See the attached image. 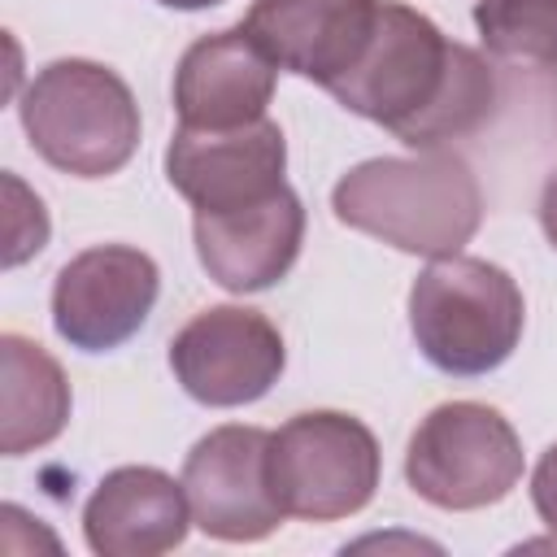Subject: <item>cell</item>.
I'll use <instances>...</instances> for the list:
<instances>
[{"mask_svg":"<svg viewBox=\"0 0 557 557\" xmlns=\"http://www.w3.org/2000/svg\"><path fill=\"white\" fill-rule=\"evenodd\" d=\"M196 257L209 278L226 292H265L300 257L305 244V205L283 183L274 196L231 209V213H196L191 218Z\"/></svg>","mask_w":557,"mask_h":557,"instance_id":"obj_12","label":"cell"},{"mask_svg":"<svg viewBox=\"0 0 557 557\" xmlns=\"http://www.w3.org/2000/svg\"><path fill=\"white\" fill-rule=\"evenodd\" d=\"M405 479L435 509H487L518 487L522 440L500 409L448 400L435 405L409 435Z\"/></svg>","mask_w":557,"mask_h":557,"instance_id":"obj_5","label":"cell"},{"mask_svg":"<svg viewBox=\"0 0 557 557\" xmlns=\"http://www.w3.org/2000/svg\"><path fill=\"white\" fill-rule=\"evenodd\" d=\"M0 366H4V426L0 448L4 457H22L30 448L52 444L70 422V383L65 370L48 348L26 335H0Z\"/></svg>","mask_w":557,"mask_h":557,"instance_id":"obj_15","label":"cell"},{"mask_svg":"<svg viewBox=\"0 0 557 557\" xmlns=\"http://www.w3.org/2000/svg\"><path fill=\"white\" fill-rule=\"evenodd\" d=\"M379 0H252L244 30L261 52L318 87H335L370 44Z\"/></svg>","mask_w":557,"mask_h":557,"instance_id":"obj_11","label":"cell"},{"mask_svg":"<svg viewBox=\"0 0 557 557\" xmlns=\"http://www.w3.org/2000/svg\"><path fill=\"white\" fill-rule=\"evenodd\" d=\"M278 65L261 52V44L239 26L200 35L178 70H174V113L178 126L196 131H226L265 117L274 100Z\"/></svg>","mask_w":557,"mask_h":557,"instance_id":"obj_13","label":"cell"},{"mask_svg":"<svg viewBox=\"0 0 557 557\" xmlns=\"http://www.w3.org/2000/svg\"><path fill=\"white\" fill-rule=\"evenodd\" d=\"M540 226H544L548 244L557 248V170L544 178V191H540Z\"/></svg>","mask_w":557,"mask_h":557,"instance_id":"obj_18","label":"cell"},{"mask_svg":"<svg viewBox=\"0 0 557 557\" xmlns=\"http://www.w3.org/2000/svg\"><path fill=\"white\" fill-rule=\"evenodd\" d=\"M331 96L418 152L474 135L496 109V74L474 48L444 39L426 13L379 0L370 44Z\"/></svg>","mask_w":557,"mask_h":557,"instance_id":"obj_1","label":"cell"},{"mask_svg":"<svg viewBox=\"0 0 557 557\" xmlns=\"http://www.w3.org/2000/svg\"><path fill=\"white\" fill-rule=\"evenodd\" d=\"M522 287L483 257H440L409 287L418 352L453 379H479L505 366L522 339Z\"/></svg>","mask_w":557,"mask_h":557,"instance_id":"obj_4","label":"cell"},{"mask_svg":"<svg viewBox=\"0 0 557 557\" xmlns=\"http://www.w3.org/2000/svg\"><path fill=\"white\" fill-rule=\"evenodd\" d=\"M191 505L183 479L174 483L157 466L109 470L83 505L87 548L100 557H157L187 540Z\"/></svg>","mask_w":557,"mask_h":557,"instance_id":"obj_14","label":"cell"},{"mask_svg":"<svg viewBox=\"0 0 557 557\" xmlns=\"http://www.w3.org/2000/svg\"><path fill=\"white\" fill-rule=\"evenodd\" d=\"M17 117L30 148L74 178H109L139 148V104L126 78L100 61L61 57L44 65L26 83Z\"/></svg>","mask_w":557,"mask_h":557,"instance_id":"obj_3","label":"cell"},{"mask_svg":"<svg viewBox=\"0 0 557 557\" xmlns=\"http://www.w3.org/2000/svg\"><path fill=\"white\" fill-rule=\"evenodd\" d=\"M374 431L339 409H309L270 435V483L287 518L335 522L361 513L379 487Z\"/></svg>","mask_w":557,"mask_h":557,"instance_id":"obj_6","label":"cell"},{"mask_svg":"<svg viewBox=\"0 0 557 557\" xmlns=\"http://www.w3.org/2000/svg\"><path fill=\"white\" fill-rule=\"evenodd\" d=\"M283 366H287V348L278 326L244 305L200 309L170 339V370L178 387L209 409H235L261 400L278 383Z\"/></svg>","mask_w":557,"mask_h":557,"instance_id":"obj_7","label":"cell"},{"mask_svg":"<svg viewBox=\"0 0 557 557\" xmlns=\"http://www.w3.org/2000/svg\"><path fill=\"white\" fill-rule=\"evenodd\" d=\"M531 505H535L540 522L557 535V444H548L544 457L535 461V474H531Z\"/></svg>","mask_w":557,"mask_h":557,"instance_id":"obj_17","label":"cell"},{"mask_svg":"<svg viewBox=\"0 0 557 557\" xmlns=\"http://www.w3.org/2000/svg\"><path fill=\"white\" fill-rule=\"evenodd\" d=\"M331 209L344 226L366 231L413 257H457L479 222L483 191L466 157L418 148L413 157H370L331 187Z\"/></svg>","mask_w":557,"mask_h":557,"instance_id":"obj_2","label":"cell"},{"mask_svg":"<svg viewBox=\"0 0 557 557\" xmlns=\"http://www.w3.org/2000/svg\"><path fill=\"white\" fill-rule=\"evenodd\" d=\"M483 48L509 65H557V0H474Z\"/></svg>","mask_w":557,"mask_h":557,"instance_id":"obj_16","label":"cell"},{"mask_svg":"<svg viewBox=\"0 0 557 557\" xmlns=\"http://www.w3.org/2000/svg\"><path fill=\"white\" fill-rule=\"evenodd\" d=\"M161 270L131 244H96L70 257L52 283V326L78 352H113L135 339L157 305Z\"/></svg>","mask_w":557,"mask_h":557,"instance_id":"obj_8","label":"cell"},{"mask_svg":"<svg viewBox=\"0 0 557 557\" xmlns=\"http://www.w3.org/2000/svg\"><path fill=\"white\" fill-rule=\"evenodd\" d=\"M283 170L287 139L270 117L226 131L178 126L165 148V178L196 213H231L257 205L283 187Z\"/></svg>","mask_w":557,"mask_h":557,"instance_id":"obj_10","label":"cell"},{"mask_svg":"<svg viewBox=\"0 0 557 557\" xmlns=\"http://www.w3.org/2000/svg\"><path fill=\"white\" fill-rule=\"evenodd\" d=\"M157 4H165V9H183V13H196V9H213V4H222V0H157Z\"/></svg>","mask_w":557,"mask_h":557,"instance_id":"obj_19","label":"cell"},{"mask_svg":"<svg viewBox=\"0 0 557 557\" xmlns=\"http://www.w3.org/2000/svg\"><path fill=\"white\" fill-rule=\"evenodd\" d=\"M183 492L191 522L222 544L265 540L287 513L270 483V431L261 426H213L183 461Z\"/></svg>","mask_w":557,"mask_h":557,"instance_id":"obj_9","label":"cell"}]
</instances>
